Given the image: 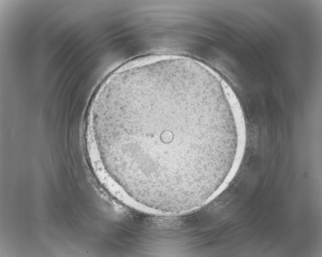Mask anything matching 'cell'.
<instances>
[{"instance_id":"obj_1","label":"cell","mask_w":322,"mask_h":257,"mask_svg":"<svg viewBox=\"0 0 322 257\" xmlns=\"http://www.w3.org/2000/svg\"><path fill=\"white\" fill-rule=\"evenodd\" d=\"M89 133L103 171L133 201L186 213L221 192L247 138L235 94L198 61L162 58L122 69L101 89Z\"/></svg>"}]
</instances>
